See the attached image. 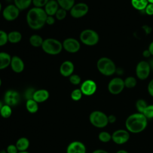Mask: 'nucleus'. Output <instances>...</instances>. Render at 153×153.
Wrapping results in <instances>:
<instances>
[{"label": "nucleus", "mask_w": 153, "mask_h": 153, "mask_svg": "<svg viewBox=\"0 0 153 153\" xmlns=\"http://www.w3.org/2000/svg\"><path fill=\"white\" fill-rule=\"evenodd\" d=\"M125 126L126 130L130 133H139L146 128L148 119L142 113H133L127 118Z\"/></svg>", "instance_id": "nucleus-1"}, {"label": "nucleus", "mask_w": 153, "mask_h": 153, "mask_svg": "<svg viewBox=\"0 0 153 153\" xmlns=\"http://www.w3.org/2000/svg\"><path fill=\"white\" fill-rule=\"evenodd\" d=\"M47 14L41 8L33 7L27 13L26 20L29 26L33 29H39L45 23Z\"/></svg>", "instance_id": "nucleus-2"}, {"label": "nucleus", "mask_w": 153, "mask_h": 153, "mask_svg": "<svg viewBox=\"0 0 153 153\" xmlns=\"http://www.w3.org/2000/svg\"><path fill=\"white\" fill-rule=\"evenodd\" d=\"M98 71L103 75L111 76L116 72L117 68L115 63L108 57H101L97 62Z\"/></svg>", "instance_id": "nucleus-3"}, {"label": "nucleus", "mask_w": 153, "mask_h": 153, "mask_svg": "<svg viewBox=\"0 0 153 153\" xmlns=\"http://www.w3.org/2000/svg\"><path fill=\"white\" fill-rule=\"evenodd\" d=\"M41 47L44 52L51 55L58 54L63 48L62 43L53 38H47L44 40Z\"/></svg>", "instance_id": "nucleus-4"}, {"label": "nucleus", "mask_w": 153, "mask_h": 153, "mask_svg": "<svg viewBox=\"0 0 153 153\" xmlns=\"http://www.w3.org/2000/svg\"><path fill=\"white\" fill-rule=\"evenodd\" d=\"M91 125L97 128H104L109 124L108 115L100 111H94L89 115Z\"/></svg>", "instance_id": "nucleus-5"}, {"label": "nucleus", "mask_w": 153, "mask_h": 153, "mask_svg": "<svg viewBox=\"0 0 153 153\" xmlns=\"http://www.w3.org/2000/svg\"><path fill=\"white\" fill-rule=\"evenodd\" d=\"M79 38L83 44L92 46L97 44L99 40V36L96 31L92 29H85L81 32Z\"/></svg>", "instance_id": "nucleus-6"}, {"label": "nucleus", "mask_w": 153, "mask_h": 153, "mask_svg": "<svg viewBox=\"0 0 153 153\" xmlns=\"http://www.w3.org/2000/svg\"><path fill=\"white\" fill-rule=\"evenodd\" d=\"M125 87L124 80L119 77L112 78L108 83V90L109 92L114 95L121 93Z\"/></svg>", "instance_id": "nucleus-7"}, {"label": "nucleus", "mask_w": 153, "mask_h": 153, "mask_svg": "<svg viewBox=\"0 0 153 153\" xmlns=\"http://www.w3.org/2000/svg\"><path fill=\"white\" fill-rule=\"evenodd\" d=\"M112 136V140L117 145H123L127 143L130 139V132L126 129H118L114 131Z\"/></svg>", "instance_id": "nucleus-8"}, {"label": "nucleus", "mask_w": 153, "mask_h": 153, "mask_svg": "<svg viewBox=\"0 0 153 153\" xmlns=\"http://www.w3.org/2000/svg\"><path fill=\"white\" fill-rule=\"evenodd\" d=\"M151 67L149 62L142 60L139 62L136 68V74L137 77L140 80L146 79L149 75Z\"/></svg>", "instance_id": "nucleus-9"}, {"label": "nucleus", "mask_w": 153, "mask_h": 153, "mask_svg": "<svg viewBox=\"0 0 153 153\" xmlns=\"http://www.w3.org/2000/svg\"><path fill=\"white\" fill-rule=\"evenodd\" d=\"M20 100L19 93L14 90H7L4 94V102L5 105H9L11 107L17 105Z\"/></svg>", "instance_id": "nucleus-10"}, {"label": "nucleus", "mask_w": 153, "mask_h": 153, "mask_svg": "<svg viewBox=\"0 0 153 153\" xmlns=\"http://www.w3.org/2000/svg\"><path fill=\"white\" fill-rule=\"evenodd\" d=\"M71 10V15L74 18L84 16L88 11V7L85 3H78L74 5Z\"/></svg>", "instance_id": "nucleus-11"}, {"label": "nucleus", "mask_w": 153, "mask_h": 153, "mask_svg": "<svg viewBox=\"0 0 153 153\" xmlns=\"http://www.w3.org/2000/svg\"><path fill=\"white\" fill-rule=\"evenodd\" d=\"M19 10L15 5H9L4 9L2 12L3 17L8 21L14 20L18 17Z\"/></svg>", "instance_id": "nucleus-12"}, {"label": "nucleus", "mask_w": 153, "mask_h": 153, "mask_svg": "<svg viewBox=\"0 0 153 153\" xmlns=\"http://www.w3.org/2000/svg\"><path fill=\"white\" fill-rule=\"evenodd\" d=\"M80 90L83 94L85 96H91L96 92L97 90V85L94 81L91 79H87L82 83Z\"/></svg>", "instance_id": "nucleus-13"}, {"label": "nucleus", "mask_w": 153, "mask_h": 153, "mask_svg": "<svg viewBox=\"0 0 153 153\" xmlns=\"http://www.w3.org/2000/svg\"><path fill=\"white\" fill-rule=\"evenodd\" d=\"M62 45L66 51L72 53L78 51L80 48L79 42L76 39L72 38H67L64 40Z\"/></svg>", "instance_id": "nucleus-14"}, {"label": "nucleus", "mask_w": 153, "mask_h": 153, "mask_svg": "<svg viewBox=\"0 0 153 153\" xmlns=\"http://www.w3.org/2000/svg\"><path fill=\"white\" fill-rule=\"evenodd\" d=\"M85 145L80 141H73L71 142L66 149V153H85Z\"/></svg>", "instance_id": "nucleus-15"}, {"label": "nucleus", "mask_w": 153, "mask_h": 153, "mask_svg": "<svg viewBox=\"0 0 153 153\" xmlns=\"http://www.w3.org/2000/svg\"><path fill=\"white\" fill-rule=\"evenodd\" d=\"M74 71V65L71 61L63 62L60 67V72L63 76H70Z\"/></svg>", "instance_id": "nucleus-16"}, {"label": "nucleus", "mask_w": 153, "mask_h": 153, "mask_svg": "<svg viewBox=\"0 0 153 153\" xmlns=\"http://www.w3.org/2000/svg\"><path fill=\"white\" fill-rule=\"evenodd\" d=\"M10 65L12 70L16 73H20L22 72L25 67L24 63L22 59L16 56H14L13 57H12Z\"/></svg>", "instance_id": "nucleus-17"}, {"label": "nucleus", "mask_w": 153, "mask_h": 153, "mask_svg": "<svg viewBox=\"0 0 153 153\" xmlns=\"http://www.w3.org/2000/svg\"><path fill=\"white\" fill-rule=\"evenodd\" d=\"M49 97V93L47 90L40 89L36 90L33 99L37 103H42L46 101Z\"/></svg>", "instance_id": "nucleus-18"}, {"label": "nucleus", "mask_w": 153, "mask_h": 153, "mask_svg": "<svg viewBox=\"0 0 153 153\" xmlns=\"http://www.w3.org/2000/svg\"><path fill=\"white\" fill-rule=\"evenodd\" d=\"M59 4L55 0H49L45 5V11L48 16H53L56 14L57 11L59 10Z\"/></svg>", "instance_id": "nucleus-19"}, {"label": "nucleus", "mask_w": 153, "mask_h": 153, "mask_svg": "<svg viewBox=\"0 0 153 153\" xmlns=\"http://www.w3.org/2000/svg\"><path fill=\"white\" fill-rule=\"evenodd\" d=\"M11 57L10 55L5 52L0 53V70L8 67L11 63Z\"/></svg>", "instance_id": "nucleus-20"}, {"label": "nucleus", "mask_w": 153, "mask_h": 153, "mask_svg": "<svg viewBox=\"0 0 153 153\" xmlns=\"http://www.w3.org/2000/svg\"><path fill=\"white\" fill-rule=\"evenodd\" d=\"M16 146L19 151H25L29 146V141L27 138L22 137L17 140Z\"/></svg>", "instance_id": "nucleus-21"}, {"label": "nucleus", "mask_w": 153, "mask_h": 153, "mask_svg": "<svg viewBox=\"0 0 153 153\" xmlns=\"http://www.w3.org/2000/svg\"><path fill=\"white\" fill-rule=\"evenodd\" d=\"M131 4L134 8L142 11L145 9L148 2L147 0H131Z\"/></svg>", "instance_id": "nucleus-22"}, {"label": "nucleus", "mask_w": 153, "mask_h": 153, "mask_svg": "<svg viewBox=\"0 0 153 153\" xmlns=\"http://www.w3.org/2000/svg\"><path fill=\"white\" fill-rule=\"evenodd\" d=\"M26 108L29 112L31 114H34L38 110V103L33 99H29L27 100L26 101Z\"/></svg>", "instance_id": "nucleus-23"}, {"label": "nucleus", "mask_w": 153, "mask_h": 153, "mask_svg": "<svg viewBox=\"0 0 153 153\" xmlns=\"http://www.w3.org/2000/svg\"><path fill=\"white\" fill-rule=\"evenodd\" d=\"M22 36L18 31H12L8 34V40L11 43H17L22 39Z\"/></svg>", "instance_id": "nucleus-24"}, {"label": "nucleus", "mask_w": 153, "mask_h": 153, "mask_svg": "<svg viewBox=\"0 0 153 153\" xmlns=\"http://www.w3.org/2000/svg\"><path fill=\"white\" fill-rule=\"evenodd\" d=\"M44 40L42 37L38 35H33L29 38L30 44L35 47H39L42 46Z\"/></svg>", "instance_id": "nucleus-25"}, {"label": "nucleus", "mask_w": 153, "mask_h": 153, "mask_svg": "<svg viewBox=\"0 0 153 153\" xmlns=\"http://www.w3.org/2000/svg\"><path fill=\"white\" fill-rule=\"evenodd\" d=\"M57 2L62 8L66 11L72 8L74 5L75 0H57Z\"/></svg>", "instance_id": "nucleus-26"}, {"label": "nucleus", "mask_w": 153, "mask_h": 153, "mask_svg": "<svg viewBox=\"0 0 153 153\" xmlns=\"http://www.w3.org/2000/svg\"><path fill=\"white\" fill-rule=\"evenodd\" d=\"M14 1L15 5L20 10H23L30 6L32 0H14Z\"/></svg>", "instance_id": "nucleus-27"}, {"label": "nucleus", "mask_w": 153, "mask_h": 153, "mask_svg": "<svg viewBox=\"0 0 153 153\" xmlns=\"http://www.w3.org/2000/svg\"><path fill=\"white\" fill-rule=\"evenodd\" d=\"M98 139L102 142L107 143L112 140V136L109 132L102 131L99 133Z\"/></svg>", "instance_id": "nucleus-28"}, {"label": "nucleus", "mask_w": 153, "mask_h": 153, "mask_svg": "<svg viewBox=\"0 0 153 153\" xmlns=\"http://www.w3.org/2000/svg\"><path fill=\"white\" fill-rule=\"evenodd\" d=\"M0 114L1 117L4 118H9L12 114V109L11 106L7 105H3L0 111Z\"/></svg>", "instance_id": "nucleus-29"}, {"label": "nucleus", "mask_w": 153, "mask_h": 153, "mask_svg": "<svg viewBox=\"0 0 153 153\" xmlns=\"http://www.w3.org/2000/svg\"><path fill=\"white\" fill-rule=\"evenodd\" d=\"M148 105L144 99H138L136 102V108L137 111V112L142 114Z\"/></svg>", "instance_id": "nucleus-30"}, {"label": "nucleus", "mask_w": 153, "mask_h": 153, "mask_svg": "<svg viewBox=\"0 0 153 153\" xmlns=\"http://www.w3.org/2000/svg\"><path fill=\"white\" fill-rule=\"evenodd\" d=\"M125 87L128 88H134L137 84L136 79L133 76H128L124 80Z\"/></svg>", "instance_id": "nucleus-31"}, {"label": "nucleus", "mask_w": 153, "mask_h": 153, "mask_svg": "<svg viewBox=\"0 0 153 153\" xmlns=\"http://www.w3.org/2000/svg\"><path fill=\"white\" fill-rule=\"evenodd\" d=\"M82 93L80 89H75L74 90L71 94V99L74 101H78L79 100L82 96Z\"/></svg>", "instance_id": "nucleus-32"}, {"label": "nucleus", "mask_w": 153, "mask_h": 153, "mask_svg": "<svg viewBox=\"0 0 153 153\" xmlns=\"http://www.w3.org/2000/svg\"><path fill=\"white\" fill-rule=\"evenodd\" d=\"M142 114L148 120L153 118V105H148Z\"/></svg>", "instance_id": "nucleus-33"}, {"label": "nucleus", "mask_w": 153, "mask_h": 153, "mask_svg": "<svg viewBox=\"0 0 153 153\" xmlns=\"http://www.w3.org/2000/svg\"><path fill=\"white\" fill-rule=\"evenodd\" d=\"M35 88H32V87H30L27 88L24 93V96L25 98L27 100H29V99H33V94L35 92Z\"/></svg>", "instance_id": "nucleus-34"}, {"label": "nucleus", "mask_w": 153, "mask_h": 153, "mask_svg": "<svg viewBox=\"0 0 153 153\" xmlns=\"http://www.w3.org/2000/svg\"><path fill=\"white\" fill-rule=\"evenodd\" d=\"M7 33L2 30H0V46L4 45L8 41Z\"/></svg>", "instance_id": "nucleus-35"}, {"label": "nucleus", "mask_w": 153, "mask_h": 153, "mask_svg": "<svg viewBox=\"0 0 153 153\" xmlns=\"http://www.w3.org/2000/svg\"><path fill=\"white\" fill-rule=\"evenodd\" d=\"M56 17L57 19L60 20L65 18L66 16V11L63 8L59 9L56 13Z\"/></svg>", "instance_id": "nucleus-36"}, {"label": "nucleus", "mask_w": 153, "mask_h": 153, "mask_svg": "<svg viewBox=\"0 0 153 153\" xmlns=\"http://www.w3.org/2000/svg\"><path fill=\"white\" fill-rule=\"evenodd\" d=\"M69 81L74 85H78L81 82V78L78 75L73 74L69 76Z\"/></svg>", "instance_id": "nucleus-37"}, {"label": "nucleus", "mask_w": 153, "mask_h": 153, "mask_svg": "<svg viewBox=\"0 0 153 153\" xmlns=\"http://www.w3.org/2000/svg\"><path fill=\"white\" fill-rule=\"evenodd\" d=\"M49 0H32V2L35 7L41 8L45 6Z\"/></svg>", "instance_id": "nucleus-38"}, {"label": "nucleus", "mask_w": 153, "mask_h": 153, "mask_svg": "<svg viewBox=\"0 0 153 153\" xmlns=\"http://www.w3.org/2000/svg\"><path fill=\"white\" fill-rule=\"evenodd\" d=\"M7 153H18V149L16 145L10 144L7 148Z\"/></svg>", "instance_id": "nucleus-39"}, {"label": "nucleus", "mask_w": 153, "mask_h": 153, "mask_svg": "<svg viewBox=\"0 0 153 153\" xmlns=\"http://www.w3.org/2000/svg\"><path fill=\"white\" fill-rule=\"evenodd\" d=\"M144 10L146 14L149 16L153 15V4L148 3V4L147 5Z\"/></svg>", "instance_id": "nucleus-40"}, {"label": "nucleus", "mask_w": 153, "mask_h": 153, "mask_svg": "<svg viewBox=\"0 0 153 153\" xmlns=\"http://www.w3.org/2000/svg\"><path fill=\"white\" fill-rule=\"evenodd\" d=\"M148 91L149 95L153 97V79L149 81L148 85Z\"/></svg>", "instance_id": "nucleus-41"}, {"label": "nucleus", "mask_w": 153, "mask_h": 153, "mask_svg": "<svg viewBox=\"0 0 153 153\" xmlns=\"http://www.w3.org/2000/svg\"><path fill=\"white\" fill-rule=\"evenodd\" d=\"M54 22H55V19L53 16H47V17L46 19V22H45L46 23H47L48 25H51L54 24Z\"/></svg>", "instance_id": "nucleus-42"}, {"label": "nucleus", "mask_w": 153, "mask_h": 153, "mask_svg": "<svg viewBox=\"0 0 153 153\" xmlns=\"http://www.w3.org/2000/svg\"><path fill=\"white\" fill-rule=\"evenodd\" d=\"M108 123L110 124H113L116 122L117 121V117L115 115L111 114L108 116Z\"/></svg>", "instance_id": "nucleus-43"}, {"label": "nucleus", "mask_w": 153, "mask_h": 153, "mask_svg": "<svg viewBox=\"0 0 153 153\" xmlns=\"http://www.w3.org/2000/svg\"><path fill=\"white\" fill-rule=\"evenodd\" d=\"M142 54H143V56L145 57H146H146H149L151 55L148 49L144 50V51H143V53H142Z\"/></svg>", "instance_id": "nucleus-44"}, {"label": "nucleus", "mask_w": 153, "mask_h": 153, "mask_svg": "<svg viewBox=\"0 0 153 153\" xmlns=\"http://www.w3.org/2000/svg\"><path fill=\"white\" fill-rule=\"evenodd\" d=\"M92 153H109V152H107L106 151L104 150V149H96V150H94Z\"/></svg>", "instance_id": "nucleus-45"}, {"label": "nucleus", "mask_w": 153, "mask_h": 153, "mask_svg": "<svg viewBox=\"0 0 153 153\" xmlns=\"http://www.w3.org/2000/svg\"><path fill=\"white\" fill-rule=\"evenodd\" d=\"M148 50H149L151 54L153 56V41L150 43L149 47H148Z\"/></svg>", "instance_id": "nucleus-46"}, {"label": "nucleus", "mask_w": 153, "mask_h": 153, "mask_svg": "<svg viewBox=\"0 0 153 153\" xmlns=\"http://www.w3.org/2000/svg\"><path fill=\"white\" fill-rule=\"evenodd\" d=\"M149 65L151 67V69H152L153 71V59H152L149 60Z\"/></svg>", "instance_id": "nucleus-47"}, {"label": "nucleus", "mask_w": 153, "mask_h": 153, "mask_svg": "<svg viewBox=\"0 0 153 153\" xmlns=\"http://www.w3.org/2000/svg\"><path fill=\"white\" fill-rule=\"evenodd\" d=\"M116 153H129V152L128 151H127L126 150L120 149V150H118Z\"/></svg>", "instance_id": "nucleus-48"}, {"label": "nucleus", "mask_w": 153, "mask_h": 153, "mask_svg": "<svg viewBox=\"0 0 153 153\" xmlns=\"http://www.w3.org/2000/svg\"><path fill=\"white\" fill-rule=\"evenodd\" d=\"M18 153H29V152L25 151H19Z\"/></svg>", "instance_id": "nucleus-49"}, {"label": "nucleus", "mask_w": 153, "mask_h": 153, "mask_svg": "<svg viewBox=\"0 0 153 153\" xmlns=\"http://www.w3.org/2000/svg\"><path fill=\"white\" fill-rule=\"evenodd\" d=\"M3 106V105H2V102L1 101H0V111H1V108H2V107Z\"/></svg>", "instance_id": "nucleus-50"}, {"label": "nucleus", "mask_w": 153, "mask_h": 153, "mask_svg": "<svg viewBox=\"0 0 153 153\" xmlns=\"http://www.w3.org/2000/svg\"><path fill=\"white\" fill-rule=\"evenodd\" d=\"M148 3H150V4H153V0H147Z\"/></svg>", "instance_id": "nucleus-51"}, {"label": "nucleus", "mask_w": 153, "mask_h": 153, "mask_svg": "<svg viewBox=\"0 0 153 153\" xmlns=\"http://www.w3.org/2000/svg\"><path fill=\"white\" fill-rule=\"evenodd\" d=\"M1 4L0 2V12H1Z\"/></svg>", "instance_id": "nucleus-52"}, {"label": "nucleus", "mask_w": 153, "mask_h": 153, "mask_svg": "<svg viewBox=\"0 0 153 153\" xmlns=\"http://www.w3.org/2000/svg\"><path fill=\"white\" fill-rule=\"evenodd\" d=\"M1 82H1V78H0V86L1 85Z\"/></svg>", "instance_id": "nucleus-53"}]
</instances>
